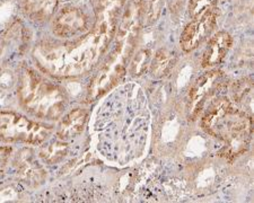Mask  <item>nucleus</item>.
Listing matches in <instances>:
<instances>
[{
	"instance_id": "obj_1",
	"label": "nucleus",
	"mask_w": 254,
	"mask_h": 203,
	"mask_svg": "<svg viewBox=\"0 0 254 203\" xmlns=\"http://www.w3.org/2000/svg\"><path fill=\"white\" fill-rule=\"evenodd\" d=\"M111 32L94 25L92 31L71 42H42L34 58L44 72L57 78H75L91 71L114 39Z\"/></svg>"
},
{
	"instance_id": "obj_2",
	"label": "nucleus",
	"mask_w": 254,
	"mask_h": 203,
	"mask_svg": "<svg viewBox=\"0 0 254 203\" xmlns=\"http://www.w3.org/2000/svg\"><path fill=\"white\" fill-rule=\"evenodd\" d=\"M142 15V0H129L114 35L112 50L103 61L88 87V99L91 101L105 95L117 86L125 76L127 63L130 61L137 46Z\"/></svg>"
},
{
	"instance_id": "obj_3",
	"label": "nucleus",
	"mask_w": 254,
	"mask_h": 203,
	"mask_svg": "<svg viewBox=\"0 0 254 203\" xmlns=\"http://www.w3.org/2000/svg\"><path fill=\"white\" fill-rule=\"evenodd\" d=\"M202 128L209 135L226 142L224 156L233 158L245 152L252 135V117L227 99L216 100L204 113Z\"/></svg>"
},
{
	"instance_id": "obj_4",
	"label": "nucleus",
	"mask_w": 254,
	"mask_h": 203,
	"mask_svg": "<svg viewBox=\"0 0 254 203\" xmlns=\"http://www.w3.org/2000/svg\"><path fill=\"white\" fill-rule=\"evenodd\" d=\"M17 95L28 113L46 120H58L68 103L64 88L31 68L20 71Z\"/></svg>"
},
{
	"instance_id": "obj_5",
	"label": "nucleus",
	"mask_w": 254,
	"mask_h": 203,
	"mask_svg": "<svg viewBox=\"0 0 254 203\" xmlns=\"http://www.w3.org/2000/svg\"><path fill=\"white\" fill-rule=\"evenodd\" d=\"M50 125L33 121L14 112H0V140L40 145L51 135Z\"/></svg>"
},
{
	"instance_id": "obj_6",
	"label": "nucleus",
	"mask_w": 254,
	"mask_h": 203,
	"mask_svg": "<svg viewBox=\"0 0 254 203\" xmlns=\"http://www.w3.org/2000/svg\"><path fill=\"white\" fill-rule=\"evenodd\" d=\"M217 16L218 14L214 7L193 17L183 30L180 39V44L184 51L194 50L211 34L217 23Z\"/></svg>"
},
{
	"instance_id": "obj_7",
	"label": "nucleus",
	"mask_w": 254,
	"mask_h": 203,
	"mask_svg": "<svg viewBox=\"0 0 254 203\" xmlns=\"http://www.w3.org/2000/svg\"><path fill=\"white\" fill-rule=\"evenodd\" d=\"M222 83L223 74L218 70L206 72L194 81L189 92V108L192 120H194L200 114L207 97L216 93Z\"/></svg>"
},
{
	"instance_id": "obj_8",
	"label": "nucleus",
	"mask_w": 254,
	"mask_h": 203,
	"mask_svg": "<svg viewBox=\"0 0 254 203\" xmlns=\"http://www.w3.org/2000/svg\"><path fill=\"white\" fill-rule=\"evenodd\" d=\"M53 34L60 39H72L87 34L88 19L79 8H65L57 16L52 26Z\"/></svg>"
},
{
	"instance_id": "obj_9",
	"label": "nucleus",
	"mask_w": 254,
	"mask_h": 203,
	"mask_svg": "<svg viewBox=\"0 0 254 203\" xmlns=\"http://www.w3.org/2000/svg\"><path fill=\"white\" fill-rule=\"evenodd\" d=\"M127 0H92L95 23L94 25L117 32L118 18L120 17Z\"/></svg>"
},
{
	"instance_id": "obj_10",
	"label": "nucleus",
	"mask_w": 254,
	"mask_h": 203,
	"mask_svg": "<svg viewBox=\"0 0 254 203\" xmlns=\"http://www.w3.org/2000/svg\"><path fill=\"white\" fill-rule=\"evenodd\" d=\"M18 176L27 184L39 185L46 178V172L38 160L35 159L31 150H23L16 158Z\"/></svg>"
},
{
	"instance_id": "obj_11",
	"label": "nucleus",
	"mask_w": 254,
	"mask_h": 203,
	"mask_svg": "<svg viewBox=\"0 0 254 203\" xmlns=\"http://www.w3.org/2000/svg\"><path fill=\"white\" fill-rule=\"evenodd\" d=\"M232 43L233 39L227 32H219L212 36L203 52L202 66L207 68L222 62L228 51L231 50Z\"/></svg>"
},
{
	"instance_id": "obj_12",
	"label": "nucleus",
	"mask_w": 254,
	"mask_h": 203,
	"mask_svg": "<svg viewBox=\"0 0 254 203\" xmlns=\"http://www.w3.org/2000/svg\"><path fill=\"white\" fill-rule=\"evenodd\" d=\"M88 119V111L85 108H76L69 112L61 120L57 135L61 140H68L83 132Z\"/></svg>"
},
{
	"instance_id": "obj_13",
	"label": "nucleus",
	"mask_w": 254,
	"mask_h": 203,
	"mask_svg": "<svg viewBox=\"0 0 254 203\" xmlns=\"http://www.w3.org/2000/svg\"><path fill=\"white\" fill-rule=\"evenodd\" d=\"M26 15L35 22H46L52 17L59 0H22Z\"/></svg>"
},
{
	"instance_id": "obj_14",
	"label": "nucleus",
	"mask_w": 254,
	"mask_h": 203,
	"mask_svg": "<svg viewBox=\"0 0 254 203\" xmlns=\"http://www.w3.org/2000/svg\"><path fill=\"white\" fill-rule=\"evenodd\" d=\"M174 64V56L166 49H161L156 52L151 61V75L156 78H161L169 74Z\"/></svg>"
},
{
	"instance_id": "obj_15",
	"label": "nucleus",
	"mask_w": 254,
	"mask_h": 203,
	"mask_svg": "<svg viewBox=\"0 0 254 203\" xmlns=\"http://www.w3.org/2000/svg\"><path fill=\"white\" fill-rule=\"evenodd\" d=\"M68 152V146L64 142H53L47 146L42 152H40L41 158L48 164H57L63 160Z\"/></svg>"
},
{
	"instance_id": "obj_16",
	"label": "nucleus",
	"mask_w": 254,
	"mask_h": 203,
	"mask_svg": "<svg viewBox=\"0 0 254 203\" xmlns=\"http://www.w3.org/2000/svg\"><path fill=\"white\" fill-rule=\"evenodd\" d=\"M253 91L252 79L245 78L241 79L234 84L232 89V97L235 103H243L244 101H249L251 103Z\"/></svg>"
},
{
	"instance_id": "obj_17",
	"label": "nucleus",
	"mask_w": 254,
	"mask_h": 203,
	"mask_svg": "<svg viewBox=\"0 0 254 203\" xmlns=\"http://www.w3.org/2000/svg\"><path fill=\"white\" fill-rule=\"evenodd\" d=\"M149 59H150L149 51L142 50L139 52L137 56H134L132 63H131L130 71L132 72V75H136V76L141 75L142 72L146 70L147 64L149 62Z\"/></svg>"
},
{
	"instance_id": "obj_18",
	"label": "nucleus",
	"mask_w": 254,
	"mask_h": 203,
	"mask_svg": "<svg viewBox=\"0 0 254 203\" xmlns=\"http://www.w3.org/2000/svg\"><path fill=\"white\" fill-rule=\"evenodd\" d=\"M218 0H190L189 2V13L191 17L202 14L210 8H214Z\"/></svg>"
},
{
	"instance_id": "obj_19",
	"label": "nucleus",
	"mask_w": 254,
	"mask_h": 203,
	"mask_svg": "<svg viewBox=\"0 0 254 203\" xmlns=\"http://www.w3.org/2000/svg\"><path fill=\"white\" fill-rule=\"evenodd\" d=\"M164 0H148V20L154 23L161 15Z\"/></svg>"
},
{
	"instance_id": "obj_20",
	"label": "nucleus",
	"mask_w": 254,
	"mask_h": 203,
	"mask_svg": "<svg viewBox=\"0 0 254 203\" xmlns=\"http://www.w3.org/2000/svg\"><path fill=\"white\" fill-rule=\"evenodd\" d=\"M10 155H11L10 147H6V146H1V147H0V167L7 164Z\"/></svg>"
},
{
	"instance_id": "obj_21",
	"label": "nucleus",
	"mask_w": 254,
	"mask_h": 203,
	"mask_svg": "<svg viewBox=\"0 0 254 203\" xmlns=\"http://www.w3.org/2000/svg\"><path fill=\"white\" fill-rule=\"evenodd\" d=\"M1 176H2V173H1V170H0V178H1Z\"/></svg>"
}]
</instances>
